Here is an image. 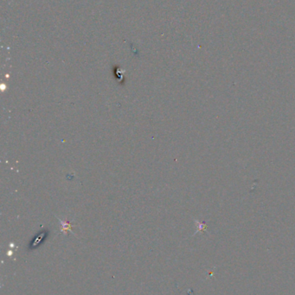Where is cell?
Returning <instances> with one entry per match:
<instances>
[{
	"instance_id": "1",
	"label": "cell",
	"mask_w": 295,
	"mask_h": 295,
	"mask_svg": "<svg viewBox=\"0 0 295 295\" xmlns=\"http://www.w3.org/2000/svg\"><path fill=\"white\" fill-rule=\"evenodd\" d=\"M58 220H59V222L61 223V230L62 233H65V234H67V233H70V232L71 234H73V235L76 236L74 232H72V227H73V225L70 222H66L64 220H62V219H59L58 217Z\"/></svg>"
}]
</instances>
